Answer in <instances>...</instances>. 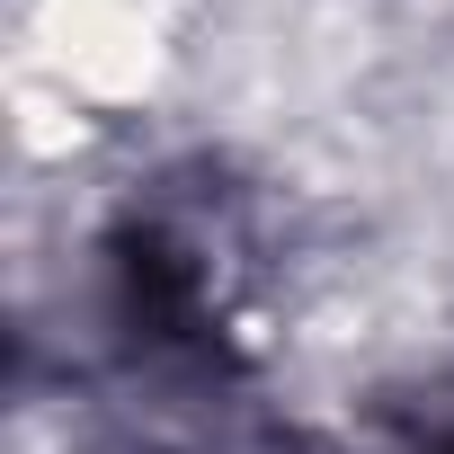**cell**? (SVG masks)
<instances>
[{
  "instance_id": "1",
  "label": "cell",
  "mask_w": 454,
  "mask_h": 454,
  "mask_svg": "<svg viewBox=\"0 0 454 454\" xmlns=\"http://www.w3.org/2000/svg\"><path fill=\"white\" fill-rule=\"evenodd\" d=\"M348 454H454V401H427V410H383L365 427V445Z\"/></svg>"
}]
</instances>
